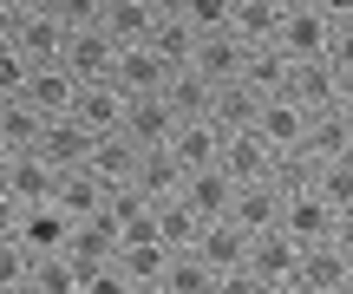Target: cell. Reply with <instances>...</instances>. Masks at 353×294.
Returning <instances> with one entry per match:
<instances>
[{"label": "cell", "mask_w": 353, "mask_h": 294, "mask_svg": "<svg viewBox=\"0 0 353 294\" xmlns=\"http://www.w3.org/2000/svg\"><path fill=\"white\" fill-rule=\"evenodd\" d=\"M275 7H281V13H294V7H307V0H275Z\"/></svg>", "instance_id": "obj_42"}, {"label": "cell", "mask_w": 353, "mask_h": 294, "mask_svg": "<svg viewBox=\"0 0 353 294\" xmlns=\"http://www.w3.org/2000/svg\"><path fill=\"white\" fill-rule=\"evenodd\" d=\"M0 170H7V144H0Z\"/></svg>", "instance_id": "obj_43"}, {"label": "cell", "mask_w": 353, "mask_h": 294, "mask_svg": "<svg viewBox=\"0 0 353 294\" xmlns=\"http://www.w3.org/2000/svg\"><path fill=\"white\" fill-rule=\"evenodd\" d=\"M249 125L262 131V144H268V151H301L307 105H301V98H288V92H275V98H262V105H255V118H249Z\"/></svg>", "instance_id": "obj_5"}, {"label": "cell", "mask_w": 353, "mask_h": 294, "mask_svg": "<svg viewBox=\"0 0 353 294\" xmlns=\"http://www.w3.org/2000/svg\"><path fill=\"white\" fill-rule=\"evenodd\" d=\"M65 33H72V26H65L52 7L20 13V20H13V46H20L33 65H52V59H59V52H65Z\"/></svg>", "instance_id": "obj_12"}, {"label": "cell", "mask_w": 353, "mask_h": 294, "mask_svg": "<svg viewBox=\"0 0 353 294\" xmlns=\"http://www.w3.org/2000/svg\"><path fill=\"white\" fill-rule=\"evenodd\" d=\"M353 144V118L341 105H321V112H307V131H301V157H314V164H327V157H347Z\"/></svg>", "instance_id": "obj_19"}, {"label": "cell", "mask_w": 353, "mask_h": 294, "mask_svg": "<svg viewBox=\"0 0 353 294\" xmlns=\"http://www.w3.org/2000/svg\"><path fill=\"white\" fill-rule=\"evenodd\" d=\"M26 294H79V262L65 255V249L33 255V269H26Z\"/></svg>", "instance_id": "obj_30"}, {"label": "cell", "mask_w": 353, "mask_h": 294, "mask_svg": "<svg viewBox=\"0 0 353 294\" xmlns=\"http://www.w3.org/2000/svg\"><path fill=\"white\" fill-rule=\"evenodd\" d=\"M216 164H223L236 183H249V177H268L275 151L262 144V131H255V125H229V131H223V151H216Z\"/></svg>", "instance_id": "obj_14"}, {"label": "cell", "mask_w": 353, "mask_h": 294, "mask_svg": "<svg viewBox=\"0 0 353 294\" xmlns=\"http://www.w3.org/2000/svg\"><path fill=\"white\" fill-rule=\"evenodd\" d=\"M26 72H33V59H26V52L13 46V39H0V98H20Z\"/></svg>", "instance_id": "obj_33"}, {"label": "cell", "mask_w": 353, "mask_h": 294, "mask_svg": "<svg viewBox=\"0 0 353 294\" xmlns=\"http://www.w3.org/2000/svg\"><path fill=\"white\" fill-rule=\"evenodd\" d=\"M334 105H341V112L353 118V78H347V85H341V98H334Z\"/></svg>", "instance_id": "obj_40"}, {"label": "cell", "mask_w": 353, "mask_h": 294, "mask_svg": "<svg viewBox=\"0 0 353 294\" xmlns=\"http://www.w3.org/2000/svg\"><path fill=\"white\" fill-rule=\"evenodd\" d=\"M164 262H170V249L157 242V235H125V242L112 249V269L125 275V288H131V294H157V275H164Z\"/></svg>", "instance_id": "obj_3"}, {"label": "cell", "mask_w": 353, "mask_h": 294, "mask_svg": "<svg viewBox=\"0 0 353 294\" xmlns=\"http://www.w3.org/2000/svg\"><path fill=\"white\" fill-rule=\"evenodd\" d=\"M327 39H334V20H327L321 7H294V13H281L275 46L288 52V59H321V52H327Z\"/></svg>", "instance_id": "obj_13"}, {"label": "cell", "mask_w": 353, "mask_h": 294, "mask_svg": "<svg viewBox=\"0 0 353 294\" xmlns=\"http://www.w3.org/2000/svg\"><path fill=\"white\" fill-rule=\"evenodd\" d=\"M112 59H118V46L105 39V26H99V20H92V26H72V33H65V52H59V65L79 78V85L105 78V72H112Z\"/></svg>", "instance_id": "obj_4"}, {"label": "cell", "mask_w": 353, "mask_h": 294, "mask_svg": "<svg viewBox=\"0 0 353 294\" xmlns=\"http://www.w3.org/2000/svg\"><path fill=\"white\" fill-rule=\"evenodd\" d=\"M210 92L216 85L196 72V65H176V72L164 78V105H170L176 118H203V112H210Z\"/></svg>", "instance_id": "obj_29"}, {"label": "cell", "mask_w": 353, "mask_h": 294, "mask_svg": "<svg viewBox=\"0 0 353 294\" xmlns=\"http://www.w3.org/2000/svg\"><path fill=\"white\" fill-rule=\"evenodd\" d=\"M13 20H20V13H13L7 0H0V39H13Z\"/></svg>", "instance_id": "obj_38"}, {"label": "cell", "mask_w": 353, "mask_h": 294, "mask_svg": "<svg viewBox=\"0 0 353 294\" xmlns=\"http://www.w3.org/2000/svg\"><path fill=\"white\" fill-rule=\"evenodd\" d=\"M347 157H353V144H347Z\"/></svg>", "instance_id": "obj_44"}, {"label": "cell", "mask_w": 353, "mask_h": 294, "mask_svg": "<svg viewBox=\"0 0 353 294\" xmlns=\"http://www.w3.org/2000/svg\"><path fill=\"white\" fill-rule=\"evenodd\" d=\"M294 262H301V242H294L288 229H249V255H242V269H249L255 294H294Z\"/></svg>", "instance_id": "obj_1"}, {"label": "cell", "mask_w": 353, "mask_h": 294, "mask_svg": "<svg viewBox=\"0 0 353 294\" xmlns=\"http://www.w3.org/2000/svg\"><path fill=\"white\" fill-rule=\"evenodd\" d=\"M157 294H216V275L196 249H170L164 275H157Z\"/></svg>", "instance_id": "obj_26"}, {"label": "cell", "mask_w": 353, "mask_h": 294, "mask_svg": "<svg viewBox=\"0 0 353 294\" xmlns=\"http://www.w3.org/2000/svg\"><path fill=\"white\" fill-rule=\"evenodd\" d=\"M334 216H341V209H334L327 196L314 190V183H307V190H288V196H281V229H288L301 249H307V242H327V235H334Z\"/></svg>", "instance_id": "obj_2"}, {"label": "cell", "mask_w": 353, "mask_h": 294, "mask_svg": "<svg viewBox=\"0 0 353 294\" xmlns=\"http://www.w3.org/2000/svg\"><path fill=\"white\" fill-rule=\"evenodd\" d=\"M72 118L92 131V138H99V131H118V118H125V92H118L112 78H92V85H79Z\"/></svg>", "instance_id": "obj_21"}, {"label": "cell", "mask_w": 353, "mask_h": 294, "mask_svg": "<svg viewBox=\"0 0 353 294\" xmlns=\"http://www.w3.org/2000/svg\"><path fill=\"white\" fill-rule=\"evenodd\" d=\"M294 294H347V255L334 242H307L294 262Z\"/></svg>", "instance_id": "obj_11"}, {"label": "cell", "mask_w": 353, "mask_h": 294, "mask_svg": "<svg viewBox=\"0 0 353 294\" xmlns=\"http://www.w3.org/2000/svg\"><path fill=\"white\" fill-rule=\"evenodd\" d=\"M39 125H46V112H33L26 98H0V144L7 151H33Z\"/></svg>", "instance_id": "obj_31"}, {"label": "cell", "mask_w": 353, "mask_h": 294, "mask_svg": "<svg viewBox=\"0 0 353 294\" xmlns=\"http://www.w3.org/2000/svg\"><path fill=\"white\" fill-rule=\"evenodd\" d=\"M229 216H236L242 229H275V222H281V190H275L268 177L236 183V203H229Z\"/></svg>", "instance_id": "obj_23"}, {"label": "cell", "mask_w": 353, "mask_h": 294, "mask_svg": "<svg viewBox=\"0 0 353 294\" xmlns=\"http://www.w3.org/2000/svg\"><path fill=\"white\" fill-rule=\"evenodd\" d=\"M164 151L176 157V170L190 177V170L216 164V151H223V125H216L210 112H203V118H176V131L164 138Z\"/></svg>", "instance_id": "obj_6"}, {"label": "cell", "mask_w": 353, "mask_h": 294, "mask_svg": "<svg viewBox=\"0 0 353 294\" xmlns=\"http://www.w3.org/2000/svg\"><path fill=\"white\" fill-rule=\"evenodd\" d=\"M85 164L99 170L105 183H125L131 170H138V144H131L125 131H99V138H92V151H85Z\"/></svg>", "instance_id": "obj_27"}, {"label": "cell", "mask_w": 353, "mask_h": 294, "mask_svg": "<svg viewBox=\"0 0 353 294\" xmlns=\"http://www.w3.org/2000/svg\"><path fill=\"white\" fill-rule=\"evenodd\" d=\"M26 269H33L26 242L20 235H0V294H26Z\"/></svg>", "instance_id": "obj_32"}, {"label": "cell", "mask_w": 353, "mask_h": 294, "mask_svg": "<svg viewBox=\"0 0 353 294\" xmlns=\"http://www.w3.org/2000/svg\"><path fill=\"white\" fill-rule=\"evenodd\" d=\"M118 131H125L138 151H157V144L176 131V112L164 105V92H151V98H125V118H118Z\"/></svg>", "instance_id": "obj_15"}, {"label": "cell", "mask_w": 353, "mask_h": 294, "mask_svg": "<svg viewBox=\"0 0 353 294\" xmlns=\"http://www.w3.org/2000/svg\"><path fill=\"white\" fill-rule=\"evenodd\" d=\"M72 222H79V216H65V209L46 196V203H26V209H20V229H13V235L26 242V255H52V249L72 242Z\"/></svg>", "instance_id": "obj_10"}, {"label": "cell", "mask_w": 353, "mask_h": 294, "mask_svg": "<svg viewBox=\"0 0 353 294\" xmlns=\"http://www.w3.org/2000/svg\"><path fill=\"white\" fill-rule=\"evenodd\" d=\"M151 20H157V13L144 7V0H105V7H99V26H105L112 46H144Z\"/></svg>", "instance_id": "obj_25"}, {"label": "cell", "mask_w": 353, "mask_h": 294, "mask_svg": "<svg viewBox=\"0 0 353 294\" xmlns=\"http://www.w3.org/2000/svg\"><path fill=\"white\" fill-rule=\"evenodd\" d=\"M105 190H112V183H105L92 164H72V170H59V183H52V203H59L65 216H92V209H105Z\"/></svg>", "instance_id": "obj_22"}, {"label": "cell", "mask_w": 353, "mask_h": 294, "mask_svg": "<svg viewBox=\"0 0 353 294\" xmlns=\"http://www.w3.org/2000/svg\"><path fill=\"white\" fill-rule=\"evenodd\" d=\"M39 157H46L52 170H72V164H85V151H92V131L79 125L72 112H59V118H46L39 125V144H33Z\"/></svg>", "instance_id": "obj_17"}, {"label": "cell", "mask_w": 353, "mask_h": 294, "mask_svg": "<svg viewBox=\"0 0 353 294\" xmlns=\"http://www.w3.org/2000/svg\"><path fill=\"white\" fill-rule=\"evenodd\" d=\"M99 7H105V0H52V13H59L65 26H92V20H99Z\"/></svg>", "instance_id": "obj_35"}, {"label": "cell", "mask_w": 353, "mask_h": 294, "mask_svg": "<svg viewBox=\"0 0 353 294\" xmlns=\"http://www.w3.org/2000/svg\"><path fill=\"white\" fill-rule=\"evenodd\" d=\"M307 7H321L334 26H341V20H353V0H307Z\"/></svg>", "instance_id": "obj_37"}, {"label": "cell", "mask_w": 353, "mask_h": 294, "mask_svg": "<svg viewBox=\"0 0 353 294\" xmlns=\"http://www.w3.org/2000/svg\"><path fill=\"white\" fill-rule=\"evenodd\" d=\"M229 7H236V0H183V20L196 26V33H216V26H229Z\"/></svg>", "instance_id": "obj_34"}, {"label": "cell", "mask_w": 353, "mask_h": 294, "mask_svg": "<svg viewBox=\"0 0 353 294\" xmlns=\"http://www.w3.org/2000/svg\"><path fill=\"white\" fill-rule=\"evenodd\" d=\"M144 7H151V13H176L183 0H144Z\"/></svg>", "instance_id": "obj_41"}, {"label": "cell", "mask_w": 353, "mask_h": 294, "mask_svg": "<svg viewBox=\"0 0 353 294\" xmlns=\"http://www.w3.org/2000/svg\"><path fill=\"white\" fill-rule=\"evenodd\" d=\"M176 72V65H164L151 46H118V59H112V85L125 92V98H151V92H164V78Z\"/></svg>", "instance_id": "obj_8"}, {"label": "cell", "mask_w": 353, "mask_h": 294, "mask_svg": "<svg viewBox=\"0 0 353 294\" xmlns=\"http://www.w3.org/2000/svg\"><path fill=\"white\" fill-rule=\"evenodd\" d=\"M176 196H183L203 222H210V216H229V203H236V177H229L223 164H203V170H190V177L176 183Z\"/></svg>", "instance_id": "obj_16"}, {"label": "cell", "mask_w": 353, "mask_h": 294, "mask_svg": "<svg viewBox=\"0 0 353 294\" xmlns=\"http://www.w3.org/2000/svg\"><path fill=\"white\" fill-rule=\"evenodd\" d=\"M144 46L157 52L164 65H190V46H196V26L183 20V13H157L151 33H144Z\"/></svg>", "instance_id": "obj_28"}, {"label": "cell", "mask_w": 353, "mask_h": 294, "mask_svg": "<svg viewBox=\"0 0 353 294\" xmlns=\"http://www.w3.org/2000/svg\"><path fill=\"white\" fill-rule=\"evenodd\" d=\"M13 229H20V203L0 190V235H13Z\"/></svg>", "instance_id": "obj_36"}, {"label": "cell", "mask_w": 353, "mask_h": 294, "mask_svg": "<svg viewBox=\"0 0 353 294\" xmlns=\"http://www.w3.org/2000/svg\"><path fill=\"white\" fill-rule=\"evenodd\" d=\"M229 33L242 39V46H275V33H281V7L275 0H236L229 7Z\"/></svg>", "instance_id": "obj_24"}, {"label": "cell", "mask_w": 353, "mask_h": 294, "mask_svg": "<svg viewBox=\"0 0 353 294\" xmlns=\"http://www.w3.org/2000/svg\"><path fill=\"white\" fill-rule=\"evenodd\" d=\"M190 249H196V255L210 262V275L223 282V275L242 269V255H249V229H242L236 216H210V222L196 229V242H190Z\"/></svg>", "instance_id": "obj_7"}, {"label": "cell", "mask_w": 353, "mask_h": 294, "mask_svg": "<svg viewBox=\"0 0 353 294\" xmlns=\"http://www.w3.org/2000/svg\"><path fill=\"white\" fill-rule=\"evenodd\" d=\"M242 59H249V46H242L229 26H216V33H196V46H190V65H196L210 85L236 78V72H242Z\"/></svg>", "instance_id": "obj_18"}, {"label": "cell", "mask_w": 353, "mask_h": 294, "mask_svg": "<svg viewBox=\"0 0 353 294\" xmlns=\"http://www.w3.org/2000/svg\"><path fill=\"white\" fill-rule=\"evenodd\" d=\"M52 183H59V170L46 164L39 151H7V170H0V190L13 196V203H46L52 196Z\"/></svg>", "instance_id": "obj_9"}, {"label": "cell", "mask_w": 353, "mask_h": 294, "mask_svg": "<svg viewBox=\"0 0 353 294\" xmlns=\"http://www.w3.org/2000/svg\"><path fill=\"white\" fill-rule=\"evenodd\" d=\"M20 98L33 105V112L59 118V112H72V98H79V78L65 72L59 59H52V65H33V72H26V85H20Z\"/></svg>", "instance_id": "obj_20"}, {"label": "cell", "mask_w": 353, "mask_h": 294, "mask_svg": "<svg viewBox=\"0 0 353 294\" xmlns=\"http://www.w3.org/2000/svg\"><path fill=\"white\" fill-rule=\"evenodd\" d=\"M13 13H39V7H52V0H7Z\"/></svg>", "instance_id": "obj_39"}]
</instances>
